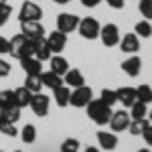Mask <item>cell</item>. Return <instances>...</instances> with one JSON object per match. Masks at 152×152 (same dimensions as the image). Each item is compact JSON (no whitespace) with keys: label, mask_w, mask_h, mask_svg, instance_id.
Segmentation results:
<instances>
[{"label":"cell","mask_w":152,"mask_h":152,"mask_svg":"<svg viewBox=\"0 0 152 152\" xmlns=\"http://www.w3.org/2000/svg\"><path fill=\"white\" fill-rule=\"evenodd\" d=\"M85 110H87V116L89 120H94L97 126H105V124H110V118H112V105L104 104L102 99H91L89 104L85 105Z\"/></svg>","instance_id":"6da1fadb"},{"label":"cell","mask_w":152,"mask_h":152,"mask_svg":"<svg viewBox=\"0 0 152 152\" xmlns=\"http://www.w3.org/2000/svg\"><path fill=\"white\" fill-rule=\"evenodd\" d=\"M10 57L14 59H26V57H35V43L28 41L26 37L20 33V35H14L10 39Z\"/></svg>","instance_id":"7a4b0ae2"},{"label":"cell","mask_w":152,"mask_h":152,"mask_svg":"<svg viewBox=\"0 0 152 152\" xmlns=\"http://www.w3.org/2000/svg\"><path fill=\"white\" fill-rule=\"evenodd\" d=\"M94 99V91L87 87V85H81V87H75L71 89V97H69V105H75V107H85Z\"/></svg>","instance_id":"3957f363"},{"label":"cell","mask_w":152,"mask_h":152,"mask_svg":"<svg viewBox=\"0 0 152 152\" xmlns=\"http://www.w3.org/2000/svg\"><path fill=\"white\" fill-rule=\"evenodd\" d=\"M99 23L95 20V18H91V16H87V18H81L79 20V26H77V31H79V35L83 37V39H87V41H94V39H97L99 37Z\"/></svg>","instance_id":"277c9868"},{"label":"cell","mask_w":152,"mask_h":152,"mask_svg":"<svg viewBox=\"0 0 152 152\" xmlns=\"http://www.w3.org/2000/svg\"><path fill=\"white\" fill-rule=\"evenodd\" d=\"M20 33H23L28 41H39V39H45V26L39 23V20H26L20 23Z\"/></svg>","instance_id":"5b68a950"},{"label":"cell","mask_w":152,"mask_h":152,"mask_svg":"<svg viewBox=\"0 0 152 152\" xmlns=\"http://www.w3.org/2000/svg\"><path fill=\"white\" fill-rule=\"evenodd\" d=\"M39 18H43V8L37 2H33V0L23 2L20 12H18V20L20 23H26V20H39Z\"/></svg>","instance_id":"8992f818"},{"label":"cell","mask_w":152,"mask_h":152,"mask_svg":"<svg viewBox=\"0 0 152 152\" xmlns=\"http://www.w3.org/2000/svg\"><path fill=\"white\" fill-rule=\"evenodd\" d=\"M99 39L105 47H116L120 43V28L114 23H107L99 28Z\"/></svg>","instance_id":"52a82bcc"},{"label":"cell","mask_w":152,"mask_h":152,"mask_svg":"<svg viewBox=\"0 0 152 152\" xmlns=\"http://www.w3.org/2000/svg\"><path fill=\"white\" fill-rule=\"evenodd\" d=\"M79 16L77 14H71V12H61L57 16V31H61V33H73L77 26H79Z\"/></svg>","instance_id":"ba28073f"},{"label":"cell","mask_w":152,"mask_h":152,"mask_svg":"<svg viewBox=\"0 0 152 152\" xmlns=\"http://www.w3.org/2000/svg\"><path fill=\"white\" fill-rule=\"evenodd\" d=\"M49 104H51V99H49L45 94H33V99H31V110L35 112V116H39V118H45L49 114Z\"/></svg>","instance_id":"9c48e42d"},{"label":"cell","mask_w":152,"mask_h":152,"mask_svg":"<svg viewBox=\"0 0 152 152\" xmlns=\"http://www.w3.org/2000/svg\"><path fill=\"white\" fill-rule=\"evenodd\" d=\"M130 122H132L130 112L120 110V112H114L112 114V118H110V128L114 130V132H124V130H128Z\"/></svg>","instance_id":"30bf717a"},{"label":"cell","mask_w":152,"mask_h":152,"mask_svg":"<svg viewBox=\"0 0 152 152\" xmlns=\"http://www.w3.org/2000/svg\"><path fill=\"white\" fill-rule=\"evenodd\" d=\"M120 49L124 51V53H128V55H136L138 51H140V39L136 33H126L124 37H120Z\"/></svg>","instance_id":"8fae6325"},{"label":"cell","mask_w":152,"mask_h":152,"mask_svg":"<svg viewBox=\"0 0 152 152\" xmlns=\"http://www.w3.org/2000/svg\"><path fill=\"white\" fill-rule=\"evenodd\" d=\"M47 43L49 47H51V53H61L65 45H67V35L65 33H61V31H53L51 35H47Z\"/></svg>","instance_id":"7c38bea8"},{"label":"cell","mask_w":152,"mask_h":152,"mask_svg":"<svg viewBox=\"0 0 152 152\" xmlns=\"http://www.w3.org/2000/svg\"><path fill=\"white\" fill-rule=\"evenodd\" d=\"M140 69H142V59L138 55H132L130 59H126L122 63V71L128 75V77H138L140 75Z\"/></svg>","instance_id":"4fadbf2b"},{"label":"cell","mask_w":152,"mask_h":152,"mask_svg":"<svg viewBox=\"0 0 152 152\" xmlns=\"http://www.w3.org/2000/svg\"><path fill=\"white\" fill-rule=\"evenodd\" d=\"M116 95H118V102L124 105V107H132L136 104V87H120L116 89Z\"/></svg>","instance_id":"5bb4252c"},{"label":"cell","mask_w":152,"mask_h":152,"mask_svg":"<svg viewBox=\"0 0 152 152\" xmlns=\"http://www.w3.org/2000/svg\"><path fill=\"white\" fill-rule=\"evenodd\" d=\"M63 83H65L67 87H71V89H75V87L85 85V77H83V73L79 69H69L63 75Z\"/></svg>","instance_id":"9a60e30c"},{"label":"cell","mask_w":152,"mask_h":152,"mask_svg":"<svg viewBox=\"0 0 152 152\" xmlns=\"http://www.w3.org/2000/svg\"><path fill=\"white\" fill-rule=\"evenodd\" d=\"M20 67L24 69L26 75H41L43 73V61H39L37 57H26L20 59Z\"/></svg>","instance_id":"2e32d148"},{"label":"cell","mask_w":152,"mask_h":152,"mask_svg":"<svg viewBox=\"0 0 152 152\" xmlns=\"http://www.w3.org/2000/svg\"><path fill=\"white\" fill-rule=\"evenodd\" d=\"M97 142H99V148L104 150H116L118 136L114 132H97Z\"/></svg>","instance_id":"e0dca14e"},{"label":"cell","mask_w":152,"mask_h":152,"mask_svg":"<svg viewBox=\"0 0 152 152\" xmlns=\"http://www.w3.org/2000/svg\"><path fill=\"white\" fill-rule=\"evenodd\" d=\"M33 43H35V57L39 61H49V59L53 57L51 47H49V43H47V37L45 39H39V41H33Z\"/></svg>","instance_id":"ac0fdd59"},{"label":"cell","mask_w":152,"mask_h":152,"mask_svg":"<svg viewBox=\"0 0 152 152\" xmlns=\"http://www.w3.org/2000/svg\"><path fill=\"white\" fill-rule=\"evenodd\" d=\"M49 63H51V71L57 73V75H61V77L69 71V63H67V59L61 57V55H53V57L49 59Z\"/></svg>","instance_id":"d6986e66"},{"label":"cell","mask_w":152,"mask_h":152,"mask_svg":"<svg viewBox=\"0 0 152 152\" xmlns=\"http://www.w3.org/2000/svg\"><path fill=\"white\" fill-rule=\"evenodd\" d=\"M69 97H71V87H67V85H61L57 89H53V99L57 102L59 107L69 105Z\"/></svg>","instance_id":"ffe728a7"},{"label":"cell","mask_w":152,"mask_h":152,"mask_svg":"<svg viewBox=\"0 0 152 152\" xmlns=\"http://www.w3.org/2000/svg\"><path fill=\"white\" fill-rule=\"evenodd\" d=\"M41 81H43V85H47V87H51V89H57V87H61V85H65V83H63V77L57 75V73H53V71L41 73Z\"/></svg>","instance_id":"44dd1931"},{"label":"cell","mask_w":152,"mask_h":152,"mask_svg":"<svg viewBox=\"0 0 152 152\" xmlns=\"http://www.w3.org/2000/svg\"><path fill=\"white\" fill-rule=\"evenodd\" d=\"M31 99H33V91H28L26 87H18V89H14V102H16V105L23 110V107H26V105H31Z\"/></svg>","instance_id":"7402d4cb"},{"label":"cell","mask_w":152,"mask_h":152,"mask_svg":"<svg viewBox=\"0 0 152 152\" xmlns=\"http://www.w3.org/2000/svg\"><path fill=\"white\" fill-rule=\"evenodd\" d=\"M148 124H150L148 118H144V120H132L130 126H128V132L132 136H142V132L148 128Z\"/></svg>","instance_id":"603a6c76"},{"label":"cell","mask_w":152,"mask_h":152,"mask_svg":"<svg viewBox=\"0 0 152 152\" xmlns=\"http://www.w3.org/2000/svg\"><path fill=\"white\" fill-rule=\"evenodd\" d=\"M24 87L33 94H39L43 89V81H41V75H26L24 79Z\"/></svg>","instance_id":"cb8c5ba5"},{"label":"cell","mask_w":152,"mask_h":152,"mask_svg":"<svg viewBox=\"0 0 152 152\" xmlns=\"http://www.w3.org/2000/svg\"><path fill=\"white\" fill-rule=\"evenodd\" d=\"M146 116H148V107H146V104L136 102V104L130 107V118H132V120H144Z\"/></svg>","instance_id":"d4e9b609"},{"label":"cell","mask_w":152,"mask_h":152,"mask_svg":"<svg viewBox=\"0 0 152 152\" xmlns=\"http://www.w3.org/2000/svg\"><path fill=\"white\" fill-rule=\"evenodd\" d=\"M136 99L142 102V104H152V87L150 85H140L136 87Z\"/></svg>","instance_id":"484cf974"},{"label":"cell","mask_w":152,"mask_h":152,"mask_svg":"<svg viewBox=\"0 0 152 152\" xmlns=\"http://www.w3.org/2000/svg\"><path fill=\"white\" fill-rule=\"evenodd\" d=\"M0 116L14 124V122H18V118H20V107H18V105H10V107H6V110H0Z\"/></svg>","instance_id":"4316f807"},{"label":"cell","mask_w":152,"mask_h":152,"mask_svg":"<svg viewBox=\"0 0 152 152\" xmlns=\"http://www.w3.org/2000/svg\"><path fill=\"white\" fill-rule=\"evenodd\" d=\"M20 138H23L24 144H33L37 140V128L33 124H26L23 130H20Z\"/></svg>","instance_id":"83f0119b"},{"label":"cell","mask_w":152,"mask_h":152,"mask_svg":"<svg viewBox=\"0 0 152 152\" xmlns=\"http://www.w3.org/2000/svg\"><path fill=\"white\" fill-rule=\"evenodd\" d=\"M134 33H136V35H140L142 39L152 37V24H150V20H140V23H136Z\"/></svg>","instance_id":"f1b7e54d"},{"label":"cell","mask_w":152,"mask_h":152,"mask_svg":"<svg viewBox=\"0 0 152 152\" xmlns=\"http://www.w3.org/2000/svg\"><path fill=\"white\" fill-rule=\"evenodd\" d=\"M10 105H16V102H14V91L2 89V91H0V110H6V107H10Z\"/></svg>","instance_id":"f546056e"},{"label":"cell","mask_w":152,"mask_h":152,"mask_svg":"<svg viewBox=\"0 0 152 152\" xmlns=\"http://www.w3.org/2000/svg\"><path fill=\"white\" fill-rule=\"evenodd\" d=\"M0 134H6V136L14 138L18 132H16V128H14V124H12V122H8V120H4V118L0 116Z\"/></svg>","instance_id":"4dcf8cb0"},{"label":"cell","mask_w":152,"mask_h":152,"mask_svg":"<svg viewBox=\"0 0 152 152\" xmlns=\"http://www.w3.org/2000/svg\"><path fill=\"white\" fill-rule=\"evenodd\" d=\"M138 10L144 16V20H152V0H140L138 2Z\"/></svg>","instance_id":"1f68e13d"},{"label":"cell","mask_w":152,"mask_h":152,"mask_svg":"<svg viewBox=\"0 0 152 152\" xmlns=\"http://www.w3.org/2000/svg\"><path fill=\"white\" fill-rule=\"evenodd\" d=\"M79 140L77 138H67V140L61 144V152H79Z\"/></svg>","instance_id":"d6a6232c"},{"label":"cell","mask_w":152,"mask_h":152,"mask_svg":"<svg viewBox=\"0 0 152 152\" xmlns=\"http://www.w3.org/2000/svg\"><path fill=\"white\" fill-rule=\"evenodd\" d=\"M99 99L107 105H114L118 102V95H116V89H102V95H99Z\"/></svg>","instance_id":"836d02e7"},{"label":"cell","mask_w":152,"mask_h":152,"mask_svg":"<svg viewBox=\"0 0 152 152\" xmlns=\"http://www.w3.org/2000/svg\"><path fill=\"white\" fill-rule=\"evenodd\" d=\"M12 14V6L8 4V2H4V4H0V26L2 24L8 23V18H10Z\"/></svg>","instance_id":"e575fe53"},{"label":"cell","mask_w":152,"mask_h":152,"mask_svg":"<svg viewBox=\"0 0 152 152\" xmlns=\"http://www.w3.org/2000/svg\"><path fill=\"white\" fill-rule=\"evenodd\" d=\"M8 53H10V41L0 37V55H8Z\"/></svg>","instance_id":"d590c367"},{"label":"cell","mask_w":152,"mask_h":152,"mask_svg":"<svg viewBox=\"0 0 152 152\" xmlns=\"http://www.w3.org/2000/svg\"><path fill=\"white\" fill-rule=\"evenodd\" d=\"M10 73V63H6L4 59H0V77H6Z\"/></svg>","instance_id":"8d00e7d4"},{"label":"cell","mask_w":152,"mask_h":152,"mask_svg":"<svg viewBox=\"0 0 152 152\" xmlns=\"http://www.w3.org/2000/svg\"><path fill=\"white\" fill-rule=\"evenodd\" d=\"M124 4H126L124 0H107V6H112L114 10H122V8H124Z\"/></svg>","instance_id":"74e56055"},{"label":"cell","mask_w":152,"mask_h":152,"mask_svg":"<svg viewBox=\"0 0 152 152\" xmlns=\"http://www.w3.org/2000/svg\"><path fill=\"white\" fill-rule=\"evenodd\" d=\"M142 136H144L146 144H150V146H152V124H148V128L142 132Z\"/></svg>","instance_id":"f35d334b"},{"label":"cell","mask_w":152,"mask_h":152,"mask_svg":"<svg viewBox=\"0 0 152 152\" xmlns=\"http://www.w3.org/2000/svg\"><path fill=\"white\" fill-rule=\"evenodd\" d=\"M99 2H104V0H81V4L85 6V8H94V6H97Z\"/></svg>","instance_id":"ab89813d"},{"label":"cell","mask_w":152,"mask_h":152,"mask_svg":"<svg viewBox=\"0 0 152 152\" xmlns=\"http://www.w3.org/2000/svg\"><path fill=\"white\" fill-rule=\"evenodd\" d=\"M83 152H99V148H95V146H87Z\"/></svg>","instance_id":"60d3db41"},{"label":"cell","mask_w":152,"mask_h":152,"mask_svg":"<svg viewBox=\"0 0 152 152\" xmlns=\"http://www.w3.org/2000/svg\"><path fill=\"white\" fill-rule=\"evenodd\" d=\"M53 2H57V4H67V2H71V0H53Z\"/></svg>","instance_id":"b9f144b4"},{"label":"cell","mask_w":152,"mask_h":152,"mask_svg":"<svg viewBox=\"0 0 152 152\" xmlns=\"http://www.w3.org/2000/svg\"><path fill=\"white\" fill-rule=\"evenodd\" d=\"M138 152H150V150H148V148H140Z\"/></svg>","instance_id":"7bdbcfd3"},{"label":"cell","mask_w":152,"mask_h":152,"mask_svg":"<svg viewBox=\"0 0 152 152\" xmlns=\"http://www.w3.org/2000/svg\"><path fill=\"white\" fill-rule=\"evenodd\" d=\"M146 118H150V120H152V110H150V114H148V116H146Z\"/></svg>","instance_id":"ee69618b"},{"label":"cell","mask_w":152,"mask_h":152,"mask_svg":"<svg viewBox=\"0 0 152 152\" xmlns=\"http://www.w3.org/2000/svg\"><path fill=\"white\" fill-rule=\"evenodd\" d=\"M4 2H6V0H0V4H4Z\"/></svg>","instance_id":"f6af8a7d"},{"label":"cell","mask_w":152,"mask_h":152,"mask_svg":"<svg viewBox=\"0 0 152 152\" xmlns=\"http://www.w3.org/2000/svg\"><path fill=\"white\" fill-rule=\"evenodd\" d=\"M14 152H23V150H14Z\"/></svg>","instance_id":"bcb514c9"}]
</instances>
